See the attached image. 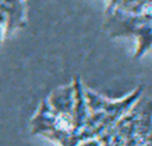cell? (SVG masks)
<instances>
[{
	"label": "cell",
	"instance_id": "6da1fadb",
	"mask_svg": "<svg viewBox=\"0 0 152 146\" xmlns=\"http://www.w3.org/2000/svg\"><path fill=\"white\" fill-rule=\"evenodd\" d=\"M61 146H152V119L114 107L63 112L55 121Z\"/></svg>",
	"mask_w": 152,
	"mask_h": 146
}]
</instances>
